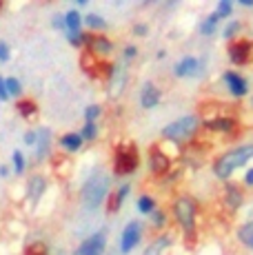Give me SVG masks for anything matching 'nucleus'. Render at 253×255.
<instances>
[{
    "label": "nucleus",
    "mask_w": 253,
    "mask_h": 255,
    "mask_svg": "<svg viewBox=\"0 0 253 255\" xmlns=\"http://www.w3.org/2000/svg\"><path fill=\"white\" fill-rule=\"evenodd\" d=\"M47 186H49V182H47V178L42 173H31L27 178L25 198H27V202L31 204V207H36V204L42 200V195L47 193Z\"/></svg>",
    "instance_id": "6e6552de"
},
{
    "label": "nucleus",
    "mask_w": 253,
    "mask_h": 255,
    "mask_svg": "<svg viewBox=\"0 0 253 255\" xmlns=\"http://www.w3.org/2000/svg\"><path fill=\"white\" fill-rule=\"evenodd\" d=\"M160 98H162V93L158 87L153 82H144L142 89H140V107L142 109H155L160 105Z\"/></svg>",
    "instance_id": "dca6fc26"
},
{
    "label": "nucleus",
    "mask_w": 253,
    "mask_h": 255,
    "mask_svg": "<svg viewBox=\"0 0 253 255\" xmlns=\"http://www.w3.org/2000/svg\"><path fill=\"white\" fill-rule=\"evenodd\" d=\"M109 186H111V178L109 173H105L102 169H96L89 178L85 180L80 189V202L87 211H96L98 207H102V202L109 195Z\"/></svg>",
    "instance_id": "f03ea898"
},
{
    "label": "nucleus",
    "mask_w": 253,
    "mask_h": 255,
    "mask_svg": "<svg viewBox=\"0 0 253 255\" xmlns=\"http://www.w3.org/2000/svg\"><path fill=\"white\" fill-rule=\"evenodd\" d=\"M249 160H253V144H238L213 160V175L218 180H229L238 169L249 164Z\"/></svg>",
    "instance_id": "f257e3e1"
},
{
    "label": "nucleus",
    "mask_w": 253,
    "mask_h": 255,
    "mask_svg": "<svg viewBox=\"0 0 253 255\" xmlns=\"http://www.w3.org/2000/svg\"><path fill=\"white\" fill-rule=\"evenodd\" d=\"M11 98H9V93H7V87H4V78L0 76V102H9Z\"/></svg>",
    "instance_id": "79ce46f5"
},
{
    "label": "nucleus",
    "mask_w": 253,
    "mask_h": 255,
    "mask_svg": "<svg viewBox=\"0 0 253 255\" xmlns=\"http://www.w3.org/2000/svg\"><path fill=\"white\" fill-rule=\"evenodd\" d=\"M209 131H218V133H233L238 127V122L233 118H227V116H218V118H211V120L204 122Z\"/></svg>",
    "instance_id": "6ab92c4d"
},
{
    "label": "nucleus",
    "mask_w": 253,
    "mask_h": 255,
    "mask_svg": "<svg viewBox=\"0 0 253 255\" xmlns=\"http://www.w3.org/2000/svg\"><path fill=\"white\" fill-rule=\"evenodd\" d=\"M80 133V138L85 140V142H96V138H98V122H85L82 125V129L78 131Z\"/></svg>",
    "instance_id": "cd10ccee"
},
{
    "label": "nucleus",
    "mask_w": 253,
    "mask_h": 255,
    "mask_svg": "<svg viewBox=\"0 0 253 255\" xmlns=\"http://www.w3.org/2000/svg\"><path fill=\"white\" fill-rule=\"evenodd\" d=\"M149 33V24H144V22H138V24H133V36H138V38H144Z\"/></svg>",
    "instance_id": "ea45409f"
},
{
    "label": "nucleus",
    "mask_w": 253,
    "mask_h": 255,
    "mask_svg": "<svg viewBox=\"0 0 253 255\" xmlns=\"http://www.w3.org/2000/svg\"><path fill=\"white\" fill-rule=\"evenodd\" d=\"M4 87H7L9 98H16V100H20V98H22V93H25V89H22V82L18 80L16 76H9V78H4Z\"/></svg>",
    "instance_id": "bb28decb"
},
{
    "label": "nucleus",
    "mask_w": 253,
    "mask_h": 255,
    "mask_svg": "<svg viewBox=\"0 0 253 255\" xmlns=\"http://www.w3.org/2000/svg\"><path fill=\"white\" fill-rule=\"evenodd\" d=\"M82 24L89 29V33H100V31H105V29L109 27L100 13H87V16H82Z\"/></svg>",
    "instance_id": "412c9836"
},
{
    "label": "nucleus",
    "mask_w": 253,
    "mask_h": 255,
    "mask_svg": "<svg viewBox=\"0 0 253 255\" xmlns=\"http://www.w3.org/2000/svg\"><path fill=\"white\" fill-rule=\"evenodd\" d=\"M38 140H36V146H33V158L36 162H45L47 158H51V149H53V133L49 127H38Z\"/></svg>",
    "instance_id": "1a4fd4ad"
},
{
    "label": "nucleus",
    "mask_w": 253,
    "mask_h": 255,
    "mask_svg": "<svg viewBox=\"0 0 253 255\" xmlns=\"http://www.w3.org/2000/svg\"><path fill=\"white\" fill-rule=\"evenodd\" d=\"M11 60V47H9L7 40H0V65Z\"/></svg>",
    "instance_id": "4c0bfd02"
},
{
    "label": "nucleus",
    "mask_w": 253,
    "mask_h": 255,
    "mask_svg": "<svg viewBox=\"0 0 253 255\" xmlns=\"http://www.w3.org/2000/svg\"><path fill=\"white\" fill-rule=\"evenodd\" d=\"M58 146H60L65 153H78V151L85 146V140L80 138L78 131H67V133H62L60 138H58Z\"/></svg>",
    "instance_id": "a211bd4d"
},
{
    "label": "nucleus",
    "mask_w": 253,
    "mask_h": 255,
    "mask_svg": "<svg viewBox=\"0 0 253 255\" xmlns=\"http://www.w3.org/2000/svg\"><path fill=\"white\" fill-rule=\"evenodd\" d=\"M218 24H220V16H218L216 11L209 13V16L200 22V33H202V36H213V33H216V29H218Z\"/></svg>",
    "instance_id": "393cba45"
},
{
    "label": "nucleus",
    "mask_w": 253,
    "mask_h": 255,
    "mask_svg": "<svg viewBox=\"0 0 253 255\" xmlns=\"http://www.w3.org/2000/svg\"><path fill=\"white\" fill-rule=\"evenodd\" d=\"M129 191H131V186H129V184H120L116 191H109V195H107V200H105L107 213H109V215L118 213L120 207H123V204H125L126 195H129Z\"/></svg>",
    "instance_id": "4468645a"
},
{
    "label": "nucleus",
    "mask_w": 253,
    "mask_h": 255,
    "mask_svg": "<svg viewBox=\"0 0 253 255\" xmlns=\"http://www.w3.org/2000/svg\"><path fill=\"white\" fill-rule=\"evenodd\" d=\"M149 218L153 220V227H155V229H162L164 224H167V213H164V211H158V209H155L153 213L149 215Z\"/></svg>",
    "instance_id": "c9c22d12"
},
{
    "label": "nucleus",
    "mask_w": 253,
    "mask_h": 255,
    "mask_svg": "<svg viewBox=\"0 0 253 255\" xmlns=\"http://www.w3.org/2000/svg\"><path fill=\"white\" fill-rule=\"evenodd\" d=\"M16 114L22 118V120H27V122H31V120H36L38 114H40V107H38V102L33 100V98H25L22 96L20 100H16Z\"/></svg>",
    "instance_id": "f3484780"
},
{
    "label": "nucleus",
    "mask_w": 253,
    "mask_h": 255,
    "mask_svg": "<svg viewBox=\"0 0 253 255\" xmlns=\"http://www.w3.org/2000/svg\"><path fill=\"white\" fill-rule=\"evenodd\" d=\"M51 27L58 31H65V13H53L51 16Z\"/></svg>",
    "instance_id": "58836bf2"
},
{
    "label": "nucleus",
    "mask_w": 253,
    "mask_h": 255,
    "mask_svg": "<svg viewBox=\"0 0 253 255\" xmlns=\"http://www.w3.org/2000/svg\"><path fill=\"white\" fill-rule=\"evenodd\" d=\"M65 31L67 33H76L82 31V13L78 9H69L65 13Z\"/></svg>",
    "instance_id": "4be33fe9"
},
{
    "label": "nucleus",
    "mask_w": 253,
    "mask_h": 255,
    "mask_svg": "<svg viewBox=\"0 0 253 255\" xmlns=\"http://www.w3.org/2000/svg\"><path fill=\"white\" fill-rule=\"evenodd\" d=\"M225 85L231 96L236 98H245L249 93V82L245 80V76H240L238 71H227L225 73Z\"/></svg>",
    "instance_id": "ddd939ff"
},
{
    "label": "nucleus",
    "mask_w": 253,
    "mask_h": 255,
    "mask_svg": "<svg viewBox=\"0 0 253 255\" xmlns=\"http://www.w3.org/2000/svg\"><path fill=\"white\" fill-rule=\"evenodd\" d=\"M9 175H11V166H9V164H0V178L7 180Z\"/></svg>",
    "instance_id": "37998d69"
},
{
    "label": "nucleus",
    "mask_w": 253,
    "mask_h": 255,
    "mask_svg": "<svg viewBox=\"0 0 253 255\" xmlns=\"http://www.w3.org/2000/svg\"><path fill=\"white\" fill-rule=\"evenodd\" d=\"M242 7H253V0H238Z\"/></svg>",
    "instance_id": "a18cd8bd"
},
{
    "label": "nucleus",
    "mask_w": 253,
    "mask_h": 255,
    "mask_svg": "<svg viewBox=\"0 0 253 255\" xmlns=\"http://www.w3.org/2000/svg\"><path fill=\"white\" fill-rule=\"evenodd\" d=\"M198 129H200V118L184 116V118H178V120H173L171 125L164 127V129L160 131V135L169 142H187L198 133Z\"/></svg>",
    "instance_id": "39448f33"
},
{
    "label": "nucleus",
    "mask_w": 253,
    "mask_h": 255,
    "mask_svg": "<svg viewBox=\"0 0 253 255\" xmlns=\"http://www.w3.org/2000/svg\"><path fill=\"white\" fill-rule=\"evenodd\" d=\"M171 169V158H169L167 151H162V146L153 144L149 149V171L153 175H167Z\"/></svg>",
    "instance_id": "9b49d317"
},
{
    "label": "nucleus",
    "mask_w": 253,
    "mask_h": 255,
    "mask_svg": "<svg viewBox=\"0 0 253 255\" xmlns=\"http://www.w3.org/2000/svg\"><path fill=\"white\" fill-rule=\"evenodd\" d=\"M238 240H240V244H245L247 249H253V220L245 222L242 227H238Z\"/></svg>",
    "instance_id": "b1692460"
},
{
    "label": "nucleus",
    "mask_w": 253,
    "mask_h": 255,
    "mask_svg": "<svg viewBox=\"0 0 253 255\" xmlns=\"http://www.w3.org/2000/svg\"><path fill=\"white\" fill-rule=\"evenodd\" d=\"M123 56H125V60H133V58L138 56V47L126 45V47H125V51H123Z\"/></svg>",
    "instance_id": "a19ab883"
},
{
    "label": "nucleus",
    "mask_w": 253,
    "mask_h": 255,
    "mask_svg": "<svg viewBox=\"0 0 253 255\" xmlns=\"http://www.w3.org/2000/svg\"><path fill=\"white\" fill-rule=\"evenodd\" d=\"M142 240V224L138 220H131V222L125 224L123 233H120V253L129 255Z\"/></svg>",
    "instance_id": "423d86ee"
},
{
    "label": "nucleus",
    "mask_w": 253,
    "mask_h": 255,
    "mask_svg": "<svg viewBox=\"0 0 253 255\" xmlns=\"http://www.w3.org/2000/svg\"><path fill=\"white\" fill-rule=\"evenodd\" d=\"M173 218L180 224L182 233L187 235L189 240H193L196 235V218H198V204L191 195H180V198L173 202Z\"/></svg>",
    "instance_id": "20e7f679"
},
{
    "label": "nucleus",
    "mask_w": 253,
    "mask_h": 255,
    "mask_svg": "<svg viewBox=\"0 0 253 255\" xmlns=\"http://www.w3.org/2000/svg\"><path fill=\"white\" fill-rule=\"evenodd\" d=\"M140 164L138 146L133 142H120L114 149V175L116 178H125V175L135 173Z\"/></svg>",
    "instance_id": "7ed1b4c3"
},
{
    "label": "nucleus",
    "mask_w": 253,
    "mask_h": 255,
    "mask_svg": "<svg viewBox=\"0 0 253 255\" xmlns=\"http://www.w3.org/2000/svg\"><path fill=\"white\" fill-rule=\"evenodd\" d=\"M176 78H193L200 73V60L196 56H184L178 60V65L173 67Z\"/></svg>",
    "instance_id": "2eb2a0df"
},
{
    "label": "nucleus",
    "mask_w": 253,
    "mask_h": 255,
    "mask_svg": "<svg viewBox=\"0 0 253 255\" xmlns=\"http://www.w3.org/2000/svg\"><path fill=\"white\" fill-rule=\"evenodd\" d=\"M251 53H253V42L245 40V38H238V40H233L231 45H229V60L238 67L249 65Z\"/></svg>",
    "instance_id": "9d476101"
},
{
    "label": "nucleus",
    "mask_w": 253,
    "mask_h": 255,
    "mask_svg": "<svg viewBox=\"0 0 253 255\" xmlns=\"http://www.w3.org/2000/svg\"><path fill=\"white\" fill-rule=\"evenodd\" d=\"M87 36L89 31H76V33H67V42L76 49H85L87 47Z\"/></svg>",
    "instance_id": "7c9ffc66"
},
{
    "label": "nucleus",
    "mask_w": 253,
    "mask_h": 255,
    "mask_svg": "<svg viewBox=\"0 0 253 255\" xmlns=\"http://www.w3.org/2000/svg\"><path fill=\"white\" fill-rule=\"evenodd\" d=\"M105 249H107V231L100 229V231L87 235V238L78 244L74 255H105Z\"/></svg>",
    "instance_id": "0eeeda50"
},
{
    "label": "nucleus",
    "mask_w": 253,
    "mask_h": 255,
    "mask_svg": "<svg viewBox=\"0 0 253 255\" xmlns=\"http://www.w3.org/2000/svg\"><path fill=\"white\" fill-rule=\"evenodd\" d=\"M225 200H227L229 209L236 211V209H240V207H242V202H245V193H242L240 186L229 184V186H227V198H225Z\"/></svg>",
    "instance_id": "5701e85b"
},
{
    "label": "nucleus",
    "mask_w": 253,
    "mask_h": 255,
    "mask_svg": "<svg viewBox=\"0 0 253 255\" xmlns=\"http://www.w3.org/2000/svg\"><path fill=\"white\" fill-rule=\"evenodd\" d=\"M36 140H38V131L36 129H27L25 133H22V144L25 146H36Z\"/></svg>",
    "instance_id": "e433bc0d"
},
{
    "label": "nucleus",
    "mask_w": 253,
    "mask_h": 255,
    "mask_svg": "<svg viewBox=\"0 0 253 255\" xmlns=\"http://www.w3.org/2000/svg\"><path fill=\"white\" fill-rule=\"evenodd\" d=\"M109 82H111V96H120L123 93V87H125V71L123 69H116L114 71V76L109 78Z\"/></svg>",
    "instance_id": "c85d7f7f"
},
{
    "label": "nucleus",
    "mask_w": 253,
    "mask_h": 255,
    "mask_svg": "<svg viewBox=\"0 0 253 255\" xmlns=\"http://www.w3.org/2000/svg\"><path fill=\"white\" fill-rule=\"evenodd\" d=\"M135 207H138V211H140L142 215H151L153 211H155V200L151 198V195L144 193V195H140V198H138Z\"/></svg>",
    "instance_id": "c756f323"
},
{
    "label": "nucleus",
    "mask_w": 253,
    "mask_h": 255,
    "mask_svg": "<svg viewBox=\"0 0 253 255\" xmlns=\"http://www.w3.org/2000/svg\"><path fill=\"white\" fill-rule=\"evenodd\" d=\"M240 31H242V22H240V20H229L227 27L222 29V36H225L227 40L233 42V40L238 38V33H240Z\"/></svg>",
    "instance_id": "2f4dec72"
},
{
    "label": "nucleus",
    "mask_w": 253,
    "mask_h": 255,
    "mask_svg": "<svg viewBox=\"0 0 253 255\" xmlns=\"http://www.w3.org/2000/svg\"><path fill=\"white\" fill-rule=\"evenodd\" d=\"M22 255H51V253L45 242H29L25 247V251H22Z\"/></svg>",
    "instance_id": "473e14b6"
},
{
    "label": "nucleus",
    "mask_w": 253,
    "mask_h": 255,
    "mask_svg": "<svg viewBox=\"0 0 253 255\" xmlns=\"http://www.w3.org/2000/svg\"><path fill=\"white\" fill-rule=\"evenodd\" d=\"M82 116H85V122H98V118L102 116V107L100 105H87Z\"/></svg>",
    "instance_id": "72a5a7b5"
},
{
    "label": "nucleus",
    "mask_w": 253,
    "mask_h": 255,
    "mask_svg": "<svg viewBox=\"0 0 253 255\" xmlns=\"http://www.w3.org/2000/svg\"><path fill=\"white\" fill-rule=\"evenodd\" d=\"M169 247H171V238H169V235H160V238H155L153 242L144 249L142 255H167Z\"/></svg>",
    "instance_id": "aec40b11"
},
{
    "label": "nucleus",
    "mask_w": 253,
    "mask_h": 255,
    "mask_svg": "<svg viewBox=\"0 0 253 255\" xmlns=\"http://www.w3.org/2000/svg\"><path fill=\"white\" fill-rule=\"evenodd\" d=\"M216 13L220 16V20H222V18H229L233 13V2H231V0H220V2H218V7H216Z\"/></svg>",
    "instance_id": "f704fd0d"
},
{
    "label": "nucleus",
    "mask_w": 253,
    "mask_h": 255,
    "mask_svg": "<svg viewBox=\"0 0 253 255\" xmlns=\"http://www.w3.org/2000/svg\"><path fill=\"white\" fill-rule=\"evenodd\" d=\"M85 49L102 60V58H107L111 51H114V42H111L107 36H102V33H89V36H87V47Z\"/></svg>",
    "instance_id": "f8f14e48"
},
{
    "label": "nucleus",
    "mask_w": 253,
    "mask_h": 255,
    "mask_svg": "<svg viewBox=\"0 0 253 255\" xmlns=\"http://www.w3.org/2000/svg\"><path fill=\"white\" fill-rule=\"evenodd\" d=\"M11 171L16 175H25V171H27V158L20 149H13V153H11Z\"/></svg>",
    "instance_id": "a878e982"
},
{
    "label": "nucleus",
    "mask_w": 253,
    "mask_h": 255,
    "mask_svg": "<svg viewBox=\"0 0 253 255\" xmlns=\"http://www.w3.org/2000/svg\"><path fill=\"white\" fill-rule=\"evenodd\" d=\"M245 184H249V186H253V166L249 171H247V175H245Z\"/></svg>",
    "instance_id": "c03bdc74"
}]
</instances>
